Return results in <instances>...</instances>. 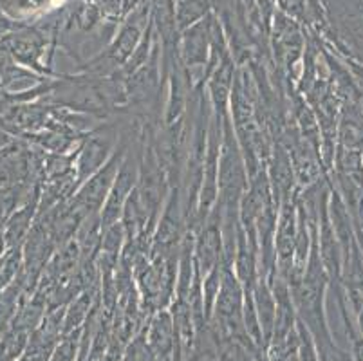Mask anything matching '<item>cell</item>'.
Segmentation results:
<instances>
[{"label": "cell", "mask_w": 363, "mask_h": 361, "mask_svg": "<svg viewBox=\"0 0 363 361\" xmlns=\"http://www.w3.org/2000/svg\"><path fill=\"white\" fill-rule=\"evenodd\" d=\"M220 203L226 210H233L240 191L244 187V172L240 163L239 152L233 145V138L230 128H226V143L223 148V159H220Z\"/></svg>", "instance_id": "obj_1"}, {"label": "cell", "mask_w": 363, "mask_h": 361, "mask_svg": "<svg viewBox=\"0 0 363 361\" xmlns=\"http://www.w3.org/2000/svg\"><path fill=\"white\" fill-rule=\"evenodd\" d=\"M123 148L118 152L114 157L105 165L104 170L98 172L94 177L82 188V191L78 194V197L74 199V210L80 211L82 215H89L92 211H96L101 206L104 199L107 197V190L111 187V183L114 181V175H116L118 167H120L121 155H123Z\"/></svg>", "instance_id": "obj_2"}, {"label": "cell", "mask_w": 363, "mask_h": 361, "mask_svg": "<svg viewBox=\"0 0 363 361\" xmlns=\"http://www.w3.org/2000/svg\"><path fill=\"white\" fill-rule=\"evenodd\" d=\"M220 253V233H219V223L217 218H212L208 226L204 228L201 233L199 243H197V260H199V267L204 273H210L213 267H217Z\"/></svg>", "instance_id": "obj_3"}, {"label": "cell", "mask_w": 363, "mask_h": 361, "mask_svg": "<svg viewBox=\"0 0 363 361\" xmlns=\"http://www.w3.org/2000/svg\"><path fill=\"white\" fill-rule=\"evenodd\" d=\"M130 165H123L121 172L116 177V187L112 190L111 197L107 201V206L104 210V217H101V226L111 228L112 224L116 223L118 215H120L121 208H123V201L127 194L130 191L132 184H134V170L128 168Z\"/></svg>", "instance_id": "obj_4"}, {"label": "cell", "mask_w": 363, "mask_h": 361, "mask_svg": "<svg viewBox=\"0 0 363 361\" xmlns=\"http://www.w3.org/2000/svg\"><path fill=\"white\" fill-rule=\"evenodd\" d=\"M208 38H210V29L208 24L199 22L194 24L192 28L186 31L184 36V60L188 65H203L206 60V49H208Z\"/></svg>", "instance_id": "obj_5"}, {"label": "cell", "mask_w": 363, "mask_h": 361, "mask_svg": "<svg viewBox=\"0 0 363 361\" xmlns=\"http://www.w3.org/2000/svg\"><path fill=\"white\" fill-rule=\"evenodd\" d=\"M296 233L295 230V217H293V208L286 206L282 218H280L279 235H277V248H279L280 262H288L293 257V250L296 244Z\"/></svg>", "instance_id": "obj_6"}, {"label": "cell", "mask_w": 363, "mask_h": 361, "mask_svg": "<svg viewBox=\"0 0 363 361\" xmlns=\"http://www.w3.org/2000/svg\"><path fill=\"white\" fill-rule=\"evenodd\" d=\"M111 148V143H108V139H101V138H94L91 139L87 143V147L84 148L80 157V179H85L89 174L100 168V165L104 163L105 157H107V152Z\"/></svg>", "instance_id": "obj_7"}, {"label": "cell", "mask_w": 363, "mask_h": 361, "mask_svg": "<svg viewBox=\"0 0 363 361\" xmlns=\"http://www.w3.org/2000/svg\"><path fill=\"white\" fill-rule=\"evenodd\" d=\"M138 40H140V28H138V22H136V15L134 18H130L127 22L123 29H121L120 36H118L116 44L112 45L111 49V58L116 62V64H121L128 56L134 52V48H136Z\"/></svg>", "instance_id": "obj_8"}, {"label": "cell", "mask_w": 363, "mask_h": 361, "mask_svg": "<svg viewBox=\"0 0 363 361\" xmlns=\"http://www.w3.org/2000/svg\"><path fill=\"white\" fill-rule=\"evenodd\" d=\"M177 210V208H176ZM174 203L168 206L167 213H164L163 221H161V226H160V233H157L156 238V246L157 248H170L172 244L176 243L177 237H179V221L177 217L174 215Z\"/></svg>", "instance_id": "obj_9"}, {"label": "cell", "mask_w": 363, "mask_h": 361, "mask_svg": "<svg viewBox=\"0 0 363 361\" xmlns=\"http://www.w3.org/2000/svg\"><path fill=\"white\" fill-rule=\"evenodd\" d=\"M293 175H291V161L286 157L284 150L277 152L275 157V190L280 197H286L291 190Z\"/></svg>", "instance_id": "obj_10"}, {"label": "cell", "mask_w": 363, "mask_h": 361, "mask_svg": "<svg viewBox=\"0 0 363 361\" xmlns=\"http://www.w3.org/2000/svg\"><path fill=\"white\" fill-rule=\"evenodd\" d=\"M206 13V0H181L177 9V22L181 28L194 26Z\"/></svg>", "instance_id": "obj_11"}]
</instances>
